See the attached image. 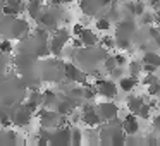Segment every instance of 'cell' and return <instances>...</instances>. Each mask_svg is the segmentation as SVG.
Returning a JSON list of instances; mask_svg holds the SVG:
<instances>
[{
	"instance_id": "1",
	"label": "cell",
	"mask_w": 160,
	"mask_h": 146,
	"mask_svg": "<svg viewBox=\"0 0 160 146\" xmlns=\"http://www.w3.org/2000/svg\"><path fill=\"white\" fill-rule=\"evenodd\" d=\"M98 114H100L102 120H112L117 115V107L112 101H105V103L98 105Z\"/></svg>"
},
{
	"instance_id": "2",
	"label": "cell",
	"mask_w": 160,
	"mask_h": 146,
	"mask_svg": "<svg viewBox=\"0 0 160 146\" xmlns=\"http://www.w3.org/2000/svg\"><path fill=\"white\" fill-rule=\"evenodd\" d=\"M122 129H124V132L128 136H134L136 132L139 131V124H138V120H136V117L134 115H126V119L122 120Z\"/></svg>"
},
{
	"instance_id": "3",
	"label": "cell",
	"mask_w": 160,
	"mask_h": 146,
	"mask_svg": "<svg viewBox=\"0 0 160 146\" xmlns=\"http://www.w3.org/2000/svg\"><path fill=\"white\" fill-rule=\"evenodd\" d=\"M98 93L105 98H114L115 93H117V88H115V84L110 83V81L102 79V81H98Z\"/></svg>"
},
{
	"instance_id": "4",
	"label": "cell",
	"mask_w": 160,
	"mask_h": 146,
	"mask_svg": "<svg viewBox=\"0 0 160 146\" xmlns=\"http://www.w3.org/2000/svg\"><path fill=\"white\" fill-rule=\"evenodd\" d=\"M40 122H42L43 127H50V125H55L59 124V115L55 112H50V110H43L40 114Z\"/></svg>"
},
{
	"instance_id": "5",
	"label": "cell",
	"mask_w": 160,
	"mask_h": 146,
	"mask_svg": "<svg viewBox=\"0 0 160 146\" xmlns=\"http://www.w3.org/2000/svg\"><path fill=\"white\" fill-rule=\"evenodd\" d=\"M102 120L100 114H98L97 108H93V110H88V112H83V122L86 125H90V127H95V125H98Z\"/></svg>"
},
{
	"instance_id": "6",
	"label": "cell",
	"mask_w": 160,
	"mask_h": 146,
	"mask_svg": "<svg viewBox=\"0 0 160 146\" xmlns=\"http://www.w3.org/2000/svg\"><path fill=\"white\" fill-rule=\"evenodd\" d=\"M12 119H14V124L26 125V124H29V120H31V112H29L26 107H22V108H19V112H16V114L12 115Z\"/></svg>"
},
{
	"instance_id": "7",
	"label": "cell",
	"mask_w": 160,
	"mask_h": 146,
	"mask_svg": "<svg viewBox=\"0 0 160 146\" xmlns=\"http://www.w3.org/2000/svg\"><path fill=\"white\" fill-rule=\"evenodd\" d=\"M79 36H81V40H83L84 46H93V45H97V43H98L97 35H95L93 31H90V29H83V33H81Z\"/></svg>"
},
{
	"instance_id": "8",
	"label": "cell",
	"mask_w": 160,
	"mask_h": 146,
	"mask_svg": "<svg viewBox=\"0 0 160 146\" xmlns=\"http://www.w3.org/2000/svg\"><path fill=\"white\" fill-rule=\"evenodd\" d=\"M138 84V81H136L134 76H129V77H121V81H119V86H121L122 91H132L134 90V86Z\"/></svg>"
},
{
	"instance_id": "9",
	"label": "cell",
	"mask_w": 160,
	"mask_h": 146,
	"mask_svg": "<svg viewBox=\"0 0 160 146\" xmlns=\"http://www.w3.org/2000/svg\"><path fill=\"white\" fill-rule=\"evenodd\" d=\"M66 77L69 81H81V72L74 64H66Z\"/></svg>"
},
{
	"instance_id": "10",
	"label": "cell",
	"mask_w": 160,
	"mask_h": 146,
	"mask_svg": "<svg viewBox=\"0 0 160 146\" xmlns=\"http://www.w3.org/2000/svg\"><path fill=\"white\" fill-rule=\"evenodd\" d=\"M145 105V101H143V98H139V96H129L128 98V107H129V110L132 112V114H138V110Z\"/></svg>"
},
{
	"instance_id": "11",
	"label": "cell",
	"mask_w": 160,
	"mask_h": 146,
	"mask_svg": "<svg viewBox=\"0 0 160 146\" xmlns=\"http://www.w3.org/2000/svg\"><path fill=\"white\" fill-rule=\"evenodd\" d=\"M26 29H28V24H26V21H22V19L14 21V24H12V33H14L16 38H19V36H21Z\"/></svg>"
},
{
	"instance_id": "12",
	"label": "cell",
	"mask_w": 160,
	"mask_h": 146,
	"mask_svg": "<svg viewBox=\"0 0 160 146\" xmlns=\"http://www.w3.org/2000/svg\"><path fill=\"white\" fill-rule=\"evenodd\" d=\"M40 9H42V5H40L38 0H31V2H28V14L31 16V17H35V19L40 17Z\"/></svg>"
},
{
	"instance_id": "13",
	"label": "cell",
	"mask_w": 160,
	"mask_h": 146,
	"mask_svg": "<svg viewBox=\"0 0 160 146\" xmlns=\"http://www.w3.org/2000/svg\"><path fill=\"white\" fill-rule=\"evenodd\" d=\"M129 9H131L132 16H143L145 14V5H143V0H138L134 4H129Z\"/></svg>"
},
{
	"instance_id": "14",
	"label": "cell",
	"mask_w": 160,
	"mask_h": 146,
	"mask_svg": "<svg viewBox=\"0 0 160 146\" xmlns=\"http://www.w3.org/2000/svg\"><path fill=\"white\" fill-rule=\"evenodd\" d=\"M143 62H145V64H153V66L160 67V55L152 53V52H146L145 57H143Z\"/></svg>"
},
{
	"instance_id": "15",
	"label": "cell",
	"mask_w": 160,
	"mask_h": 146,
	"mask_svg": "<svg viewBox=\"0 0 160 146\" xmlns=\"http://www.w3.org/2000/svg\"><path fill=\"white\" fill-rule=\"evenodd\" d=\"M40 22H42L43 26H47V28H50V26H55L57 19L52 12H47V14H43L42 17H40Z\"/></svg>"
},
{
	"instance_id": "16",
	"label": "cell",
	"mask_w": 160,
	"mask_h": 146,
	"mask_svg": "<svg viewBox=\"0 0 160 146\" xmlns=\"http://www.w3.org/2000/svg\"><path fill=\"white\" fill-rule=\"evenodd\" d=\"M124 129L122 131H117V132H112V139H110V143L112 144H124L126 143V138H124Z\"/></svg>"
},
{
	"instance_id": "17",
	"label": "cell",
	"mask_w": 160,
	"mask_h": 146,
	"mask_svg": "<svg viewBox=\"0 0 160 146\" xmlns=\"http://www.w3.org/2000/svg\"><path fill=\"white\" fill-rule=\"evenodd\" d=\"M95 26H97V29H100V31H108V29H110V19L100 17V19H97Z\"/></svg>"
},
{
	"instance_id": "18",
	"label": "cell",
	"mask_w": 160,
	"mask_h": 146,
	"mask_svg": "<svg viewBox=\"0 0 160 146\" xmlns=\"http://www.w3.org/2000/svg\"><path fill=\"white\" fill-rule=\"evenodd\" d=\"M148 95L150 96H158L160 95V83L158 81H153V83L148 86Z\"/></svg>"
},
{
	"instance_id": "19",
	"label": "cell",
	"mask_w": 160,
	"mask_h": 146,
	"mask_svg": "<svg viewBox=\"0 0 160 146\" xmlns=\"http://www.w3.org/2000/svg\"><path fill=\"white\" fill-rule=\"evenodd\" d=\"M12 52V43L9 40H2L0 41V53H11Z\"/></svg>"
},
{
	"instance_id": "20",
	"label": "cell",
	"mask_w": 160,
	"mask_h": 146,
	"mask_svg": "<svg viewBox=\"0 0 160 146\" xmlns=\"http://www.w3.org/2000/svg\"><path fill=\"white\" fill-rule=\"evenodd\" d=\"M53 100H55V95H53V91H52V90H47L45 93H43V100H42V103L50 105Z\"/></svg>"
},
{
	"instance_id": "21",
	"label": "cell",
	"mask_w": 160,
	"mask_h": 146,
	"mask_svg": "<svg viewBox=\"0 0 160 146\" xmlns=\"http://www.w3.org/2000/svg\"><path fill=\"white\" fill-rule=\"evenodd\" d=\"M150 110H152V105H146V103H145V105H143V107L138 110V114H136V115H139L141 119H148V117H150Z\"/></svg>"
},
{
	"instance_id": "22",
	"label": "cell",
	"mask_w": 160,
	"mask_h": 146,
	"mask_svg": "<svg viewBox=\"0 0 160 146\" xmlns=\"http://www.w3.org/2000/svg\"><path fill=\"white\" fill-rule=\"evenodd\" d=\"M141 21H143V24H152V22L157 21V17L153 14H150V12H145V14L141 16Z\"/></svg>"
},
{
	"instance_id": "23",
	"label": "cell",
	"mask_w": 160,
	"mask_h": 146,
	"mask_svg": "<svg viewBox=\"0 0 160 146\" xmlns=\"http://www.w3.org/2000/svg\"><path fill=\"white\" fill-rule=\"evenodd\" d=\"M71 139H72L74 144H79L81 143V131L79 129H72V134H71Z\"/></svg>"
},
{
	"instance_id": "24",
	"label": "cell",
	"mask_w": 160,
	"mask_h": 146,
	"mask_svg": "<svg viewBox=\"0 0 160 146\" xmlns=\"http://www.w3.org/2000/svg\"><path fill=\"white\" fill-rule=\"evenodd\" d=\"M115 66H117V60H115V55H114V57H108V59L105 60V67H107L108 71H112Z\"/></svg>"
},
{
	"instance_id": "25",
	"label": "cell",
	"mask_w": 160,
	"mask_h": 146,
	"mask_svg": "<svg viewBox=\"0 0 160 146\" xmlns=\"http://www.w3.org/2000/svg\"><path fill=\"white\" fill-rule=\"evenodd\" d=\"M139 69L143 71V64H141V67H139V62H131V76H138V72H139Z\"/></svg>"
},
{
	"instance_id": "26",
	"label": "cell",
	"mask_w": 160,
	"mask_h": 146,
	"mask_svg": "<svg viewBox=\"0 0 160 146\" xmlns=\"http://www.w3.org/2000/svg\"><path fill=\"white\" fill-rule=\"evenodd\" d=\"M115 60H117V66H126V62H128V59L124 55H121V53L115 55Z\"/></svg>"
},
{
	"instance_id": "27",
	"label": "cell",
	"mask_w": 160,
	"mask_h": 146,
	"mask_svg": "<svg viewBox=\"0 0 160 146\" xmlns=\"http://www.w3.org/2000/svg\"><path fill=\"white\" fill-rule=\"evenodd\" d=\"M102 43H103V45H107L108 48H112V46H115V45H117V43H115L112 38H103V41H102Z\"/></svg>"
},
{
	"instance_id": "28",
	"label": "cell",
	"mask_w": 160,
	"mask_h": 146,
	"mask_svg": "<svg viewBox=\"0 0 160 146\" xmlns=\"http://www.w3.org/2000/svg\"><path fill=\"white\" fill-rule=\"evenodd\" d=\"M83 26H79V24H74V28H72V31H74V36H79L81 33H83Z\"/></svg>"
},
{
	"instance_id": "29",
	"label": "cell",
	"mask_w": 160,
	"mask_h": 146,
	"mask_svg": "<svg viewBox=\"0 0 160 146\" xmlns=\"http://www.w3.org/2000/svg\"><path fill=\"white\" fill-rule=\"evenodd\" d=\"M84 43H83V40H81V36H78V38H74L72 40V46H76V48H79V46H83Z\"/></svg>"
},
{
	"instance_id": "30",
	"label": "cell",
	"mask_w": 160,
	"mask_h": 146,
	"mask_svg": "<svg viewBox=\"0 0 160 146\" xmlns=\"http://www.w3.org/2000/svg\"><path fill=\"white\" fill-rule=\"evenodd\" d=\"M153 81H157V77L153 76V74H148V76H146L145 79H143V83H145V84H152Z\"/></svg>"
},
{
	"instance_id": "31",
	"label": "cell",
	"mask_w": 160,
	"mask_h": 146,
	"mask_svg": "<svg viewBox=\"0 0 160 146\" xmlns=\"http://www.w3.org/2000/svg\"><path fill=\"white\" fill-rule=\"evenodd\" d=\"M153 127L160 131V114L157 115V117H153Z\"/></svg>"
},
{
	"instance_id": "32",
	"label": "cell",
	"mask_w": 160,
	"mask_h": 146,
	"mask_svg": "<svg viewBox=\"0 0 160 146\" xmlns=\"http://www.w3.org/2000/svg\"><path fill=\"white\" fill-rule=\"evenodd\" d=\"M150 5H152V7H158V5H160V0H150Z\"/></svg>"
},
{
	"instance_id": "33",
	"label": "cell",
	"mask_w": 160,
	"mask_h": 146,
	"mask_svg": "<svg viewBox=\"0 0 160 146\" xmlns=\"http://www.w3.org/2000/svg\"><path fill=\"white\" fill-rule=\"evenodd\" d=\"M158 98H160V95H158Z\"/></svg>"
}]
</instances>
